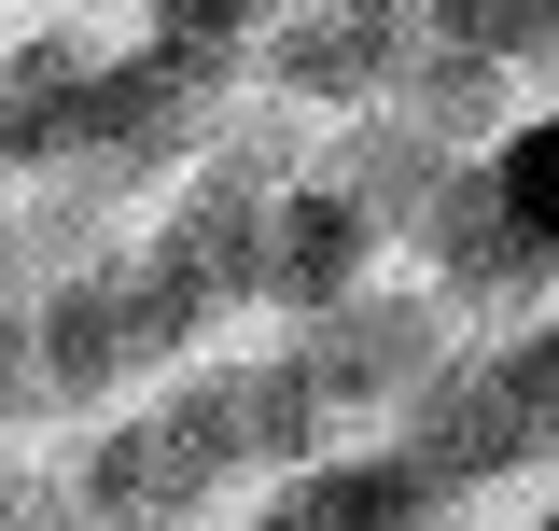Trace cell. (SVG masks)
<instances>
[{"mask_svg": "<svg viewBox=\"0 0 559 531\" xmlns=\"http://www.w3.org/2000/svg\"><path fill=\"white\" fill-rule=\"evenodd\" d=\"M280 182H294V168H280V140H266V127H252V140L210 127V140H197V168L154 197V224H140L127 252L154 266V280H168L197 322H224V308H266V224H280Z\"/></svg>", "mask_w": 559, "mask_h": 531, "instance_id": "obj_1", "label": "cell"}, {"mask_svg": "<svg viewBox=\"0 0 559 531\" xmlns=\"http://www.w3.org/2000/svg\"><path fill=\"white\" fill-rule=\"evenodd\" d=\"M476 168H489V197H503V224L532 238V266L559 280V98H532V113L489 140Z\"/></svg>", "mask_w": 559, "mask_h": 531, "instance_id": "obj_10", "label": "cell"}, {"mask_svg": "<svg viewBox=\"0 0 559 531\" xmlns=\"http://www.w3.org/2000/svg\"><path fill=\"white\" fill-rule=\"evenodd\" d=\"M476 364H489V392L518 405V434H532V448H546V475H559V308L489 322V335H476Z\"/></svg>", "mask_w": 559, "mask_h": 531, "instance_id": "obj_11", "label": "cell"}, {"mask_svg": "<svg viewBox=\"0 0 559 531\" xmlns=\"http://www.w3.org/2000/svg\"><path fill=\"white\" fill-rule=\"evenodd\" d=\"M364 266H378V210L349 197L336 168H294L280 224H266V308L280 322H322L336 294H364Z\"/></svg>", "mask_w": 559, "mask_h": 531, "instance_id": "obj_8", "label": "cell"}, {"mask_svg": "<svg viewBox=\"0 0 559 531\" xmlns=\"http://www.w3.org/2000/svg\"><path fill=\"white\" fill-rule=\"evenodd\" d=\"M0 531H84L57 462H0Z\"/></svg>", "mask_w": 559, "mask_h": 531, "instance_id": "obj_13", "label": "cell"}, {"mask_svg": "<svg viewBox=\"0 0 559 531\" xmlns=\"http://www.w3.org/2000/svg\"><path fill=\"white\" fill-rule=\"evenodd\" d=\"M57 475H70V518H84V531H197L210 504L238 489V462H224V434L197 420L182 378L140 392V405H98Z\"/></svg>", "mask_w": 559, "mask_h": 531, "instance_id": "obj_3", "label": "cell"}, {"mask_svg": "<svg viewBox=\"0 0 559 531\" xmlns=\"http://www.w3.org/2000/svg\"><path fill=\"white\" fill-rule=\"evenodd\" d=\"M448 531H462V518H448Z\"/></svg>", "mask_w": 559, "mask_h": 531, "instance_id": "obj_15", "label": "cell"}, {"mask_svg": "<svg viewBox=\"0 0 559 531\" xmlns=\"http://www.w3.org/2000/svg\"><path fill=\"white\" fill-rule=\"evenodd\" d=\"M28 322H43V392L57 405H140L154 378H182L197 335H210L140 252H98V266H70V280H43Z\"/></svg>", "mask_w": 559, "mask_h": 531, "instance_id": "obj_2", "label": "cell"}, {"mask_svg": "<svg viewBox=\"0 0 559 531\" xmlns=\"http://www.w3.org/2000/svg\"><path fill=\"white\" fill-rule=\"evenodd\" d=\"M43 322H28V294H14V280H0V434H14V420H43Z\"/></svg>", "mask_w": 559, "mask_h": 531, "instance_id": "obj_12", "label": "cell"}, {"mask_svg": "<svg viewBox=\"0 0 559 531\" xmlns=\"http://www.w3.org/2000/svg\"><path fill=\"white\" fill-rule=\"evenodd\" d=\"M392 448H406V462L433 475L448 504H476V489H518V475H546V448L518 434V405L489 392L476 335H462V350H448V364H433V378H419V392L392 405Z\"/></svg>", "mask_w": 559, "mask_h": 531, "instance_id": "obj_7", "label": "cell"}, {"mask_svg": "<svg viewBox=\"0 0 559 531\" xmlns=\"http://www.w3.org/2000/svg\"><path fill=\"white\" fill-rule=\"evenodd\" d=\"M518 531H559V489H546V504H532V518H518Z\"/></svg>", "mask_w": 559, "mask_h": 531, "instance_id": "obj_14", "label": "cell"}, {"mask_svg": "<svg viewBox=\"0 0 559 531\" xmlns=\"http://www.w3.org/2000/svg\"><path fill=\"white\" fill-rule=\"evenodd\" d=\"M112 28H84V14H43V28H0V168H70V154H98V98H112Z\"/></svg>", "mask_w": 559, "mask_h": 531, "instance_id": "obj_6", "label": "cell"}, {"mask_svg": "<svg viewBox=\"0 0 559 531\" xmlns=\"http://www.w3.org/2000/svg\"><path fill=\"white\" fill-rule=\"evenodd\" d=\"M448 350H462V308H448L433 280H364V294H336L322 322H294V364L322 378L336 420H392Z\"/></svg>", "mask_w": 559, "mask_h": 531, "instance_id": "obj_4", "label": "cell"}, {"mask_svg": "<svg viewBox=\"0 0 559 531\" xmlns=\"http://www.w3.org/2000/svg\"><path fill=\"white\" fill-rule=\"evenodd\" d=\"M406 57H419L406 0H280L266 43H252L280 113H378V98L406 84Z\"/></svg>", "mask_w": 559, "mask_h": 531, "instance_id": "obj_5", "label": "cell"}, {"mask_svg": "<svg viewBox=\"0 0 559 531\" xmlns=\"http://www.w3.org/2000/svg\"><path fill=\"white\" fill-rule=\"evenodd\" d=\"M448 518H462V504L378 434V448H322L308 475H280L252 531H448Z\"/></svg>", "mask_w": 559, "mask_h": 531, "instance_id": "obj_9", "label": "cell"}]
</instances>
